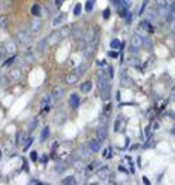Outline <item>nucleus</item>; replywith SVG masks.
Listing matches in <instances>:
<instances>
[{
    "mask_svg": "<svg viewBox=\"0 0 175 185\" xmlns=\"http://www.w3.org/2000/svg\"><path fill=\"white\" fill-rule=\"evenodd\" d=\"M141 43H143V39H141L138 34H134L131 37V48L132 49H137V48H140Z\"/></svg>",
    "mask_w": 175,
    "mask_h": 185,
    "instance_id": "nucleus-1",
    "label": "nucleus"
},
{
    "mask_svg": "<svg viewBox=\"0 0 175 185\" xmlns=\"http://www.w3.org/2000/svg\"><path fill=\"white\" fill-rule=\"evenodd\" d=\"M91 89H92V82H91V80H85V82L80 85V91H81V93H89Z\"/></svg>",
    "mask_w": 175,
    "mask_h": 185,
    "instance_id": "nucleus-2",
    "label": "nucleus"
},
{
    "mask_svg": "<svg viewBox=\"0 0 175 185\" xmlns=\"http://www.w3.org/2000/svg\"><path fill=\"white\" fill-rule=\"evenodd\" d=\"M89 150L92 151V153L100 151V141H98V139H94V141L89 142Z\"/></svg>",
    "mask_w": 175,
    "mask_h": 185,
    "instance_id": "nucleus-3",
    "label": "nucleus"
},
{
    "mask_svg": "<svg viewBox=\"0 0 175 185\" xmlns=\"http://www.w3.org/2000/svg\"><path fill=\"white\" fill-rule=\"evenodd\" d=\"M69 105L72 106V108H77V106L80 105V97L77 96V94H71L69 96Z\"/></svg>",
    "mask_w": 175,
    "mask_h": 185,
    "instance_id": "nucleus-4",
    "label": "nucleus"
},
{
    "mask_svg": "<svg viewBox=\"0 0 175 185\" xmlns=\"http://www.w3.org/2000/svg\"><path fill=\"white\" fill-rule=\"evenodd\" d=\"M52 97L55 99V100H59L60 97H63V88H61V87H54V89H52Z\"/></svg>",
    "mask_w": 175,
    "mask_h": 185,
    "instance_id": "nucleus-5",
    "label": "nucleus"
},
{
    "mask_svg": "<svg viewBox=\"0 0 175 185\" xmlns=\"http://www.w3.org/2000/svg\"><path fill=\"white\" fill-rule=\"evenodd\" d=\"M17 39H18V43H26L28 39H29V35H28L26 33H25V31H18Z\"/></svg>",
    "mask_w": 175,
    "mask_h": 185,
    "instance_id": "nucleus-6",
    "label": "nucleus"
},
{
    "mask_svg": "<svg viewBox=\"0 0 175 185\" xmlns=\"http://www.w3.org/2000/svg\"><path fill=\"white\" fill-rule=\"evenodd\" d=\"M59 39H60V34H59V31H55L52 35H49L46 40H48V43L49 45H54V43H57L59 42Z\"/></svg>",
    "mask_w": 175,
    "mask_h": 185,
    "instance_id": "nucleus-7",
    "label": "nucleus"
},
{
    "mask_svg": "<svg viewBox=\"0 0 175 185\" xmlns=\"http://www.w3.org/2000/svg\"><path fill=\"white\" fill-rule=\"evenodd\" d=\"M77 79H79V74L77 73L75 74H69V76H66V83L68 85H74L77 82Z\"/></svg>",
    "mask_w": 175,
    "mask_h": 185,
    "instance_id": "nucleus-8",
    "label": "nucleus"
},
{
    "mask_svg": "<svg viewBox=\"0 0 175 185\" xmlns=\"http://www.w3.org/2000/svg\"><path fill=\"white\" fill-rule=\"evenodd\" d=\"M65 17H66V14H65V12H60V14H59V16H57V17L54 19V26H59V25H60L61 22H63V20H65Z\"/></svg>",
    "mask_w": 175,
    "mask_h": 185,
    "instance_id": "nucleus-9",
    "label": "nucleus"
},
{
    "mask_svg": "<svg viewBox=\"0 0 175 185\" xmlns=\"http://www.w3.org/2000/svg\"><path fill=\"white\" fill-rule=\"evenodd\" d=\"M140 29H148L149 33H152V26H150V23H149L148 20H143V22H140Z\"/></svg>",
    "mask_w": 175,
    "mask_h": 185,
    "instance_id": "nucleus-10",
    "label": "nucleus"
},
{
    "mask_svg": "<svg viewBox=\"0 0 175 185\" xmlns=\"http://www.w3.org/2000/svg\"><path fill=\"white\" fill-rule=\"evenodd\" d=\"M106 136H108V130H106V128H100V130H98V137H97V139H98V141H105Z\"/></svg>",
    "mask_w": 175,
    "mask_h": 185,
    "instance_id": "nucleus-11",
    "label": "nucleus"
},
{
    "mask_svg": "<svg viewBox=\"0 0 175 185\" xmlns=\"http://www.w3.org/2000/svg\"><path fill=\"white\" fill-rule=\"evenodd\" d=\"M49 102H51V97H49V96H43V97H42V100H40V106H42V108H46V106L49 105Z\"/></svg>",
    "mask_w": 175,
    "mask_h": 185,
    "instance_id": "nucleus-12",
    "label": "nucleus"
},
{
    "mask_svg": "<svg viewBox=\"0 0 175 185\" xmlns=\"http://www.w3.org/2000/svg\"><path fill=\"white\" fill-rule=\"evenodd\" d=\"M9 77H11V79H18V77H20V71H18V68H12L11 73H9Z\"/></svg>",
    "mask_w": 175,
    "mask_h": 185,
    "instance_id": "nucleus-13",
    "label": "nucleus"
},
{
    "mask_svg": "<svg viewBox=\"0 0 175 185\" xmlns=\"http://www.w3.org/2000/svg\"><path fill=\"white\" fill-rule=\"evenodd\" d=\"M80 154H81V157H88L89 154H91V150H89V147H81L80 148Z\"/></svg>",
    "mask_w": 175,
    "mask_h": 185,
    "instance_id": "nucleus-14",
    "label": "nucleus"
},
{
    "mask_svg": "<svg viewBox=\"0 0 175 185\" xmlns=\"http://www.w3.org/2000/svg\"><path fill=\"white\" fill-rule=\"evenodd\" d=\"M48 136H49V128H48V127H45L43 131H42V134H40V139H42V142L46 141V139H48Z\"/></svg>",
    "mask_w": 175,
    "mask_h": 185,
    "instance_id": "nucleus-15",
    "label": "nucleus"
},
{
    "mask_svg": "<svg viewBox=\"0 0 175 185\" xmlns=\"http://www.w3.org/2000/svg\"><path fill=\"white\" fill-rule=\"evenodd\" d=\"M120 46H121V42H120L118 39L111 40V48H112V49H117V48H120Z\"/></svg>",
    "mask_w": 175,
    "mask_h": 185,
    "instance_id": "nucleus-16",
    "label": "nucleus"
},
{
    "mask_svg": "<svg viewBox=\"0 0 175 185\" xmlns=\"http://www.w3.org/2000/svg\"><path fill=\"white\" fill-rule=\"evenodd\" d=\"M31 12H32V16L38 17V16H40V6H38V5H34V6L31 8Z\"/></svg>",
    "mask_w": 175,
    "mask_h": 185,
    "instance_id": "nucleus-17",
    "label": "nucleus"
},
{
    "mask_svg": "<svg viewBox=\"0 0 175 185\" xmlns=\"http://www.w3.org/2000/svg\"><path fill=\"white\" fill-rule=\"evenodd\" d=\"M38 28H40V20L35 19L34 22H32V25H31V31H38Z\"/></svg>",
    "mask_w": 175,
    "mask_h": 185,
    "instance_id": "nucleus-18",
    "label": "nucleus"
},
{
    "mask_svg": "<svg viewBox=\"0 0 175 185\" xmlns=\"http://www.w3.org/2000/svg\"><path fill=\"white\" fill-rule=\"evenodd\" d=\"M46 45H48V40H46V39H43V40H40V42H38V45H37V49H38V51H43V49H45V46H46Z\"/></svg>",
    "mask_w": 175,
    "mask_h": 185,
    "instance_id": "nucleus-19",
    "label": "nucleus"
},
{
    "mask_svg": "<svg viewBox=\"0 0 175 185\" xmlns=\"http://www.w3.org/2000/svg\"><path fill=\"white\" fill-rule=\"evenodd\" d=\"M6 51L11 54H14V51H16V43L14 42H9L8 45H6Z\"/></svg>",
    "mask_w": 175,
    "mask_h": 185,
    "instance_id": "nucleus-20",
    "label": "nucleus"
},
{
    "mask_svg": "<svg viewBox=\"0 0 175 185\" xmlns=\"http://www.w3.org/2000/svg\"><path fill=\"white\" fill-rule=\"evenodd\" d=\"M69 29H71L69 26H63V28L60 29V31H59V34H60V37H65L66 34H69Z\"/></svg>",
    "mask_w": 175,
    "mask_h": 185,
    "instance_id": "nucleus-21",
    "label": "nucleus"
},
{
    "mask_svg": "<svg viewBox=\"0 0 175 185\" xmlns=\"http://www.w3.org/2000/svg\"><path fill=\"white\" fill-rule=\"evenodd\" d=\"M80 14H81V5H75V6H74V16L79 17Z\"/></svg>",
    "mask_w": 175,
    "mask_h": 185,
    "instance_id": "nucleus-22",
    "label": "nucleus"
},
{
    "mask_svg": "<svg viewBox=\"0 0 175 185\" xmlns=\"http://www.w3.org/2000/svg\"><path fill=\"white\" fill-rule=\"evenodd\" d=\"M92 8H94V2H92V0H88L86 5H85V9H86V11H92Z\"/></svg>",
    "mask_w": 175,
    "mask_h": 185,
    "instance_id": "nucleus-23",
    "label": "nucleus"
},
{
    "mask_svg": "<svg viewBox=\"0 0 175 185\" xmlns=\"http://www.w3.org/2000/svg\"><path fill=\"white\" fill-rule=\"evenodd\" d=\"M63 184H75V181H74L72 176H69V177H66V179H63Z\"/></svg>",
    "mask_w": 175,
    "mask_h": 185,
    "instance_id": "nucleus-24",
    "label": "nucleus"
},
{
    "mask_svg": "<svg viewBox=\"0 0 175 185\" xmlns=\"http://www.w3.org/2000/svg\"><path fill=\"white\" fill-rule=\"evenodd\" d=\"M109 16H111V9H105V11H103V19H105V20H108V19H109Z\"/></svg>",
    "mask_w": 175,
    "mask_h": 185,
    "instance_id": "nucleus-25",
    "label": "nucleus"
},
{
    "mask_svg": "<svg viewBox=\"0 0 175 185\" xmlns=\"http://www.w3.org/2000/svg\"><path fill=\"white\" fill-rule=\"evenodd\" d=\"M108 56H109L111 59H117V57H118V53H117V51H109Z\"/></svg>",
    "mask_w": 175,
    "mask_h": 185,
    "instance_id": "nucleus-26",
    "label": "nucleus"
},
{
    "mask_svg": "<svg viewBox=\"0 0 175 185\" xmlns=\"http://www.w3.org/2000/svg\"><path fill=\"white\" fill-rule=\"evenodd\" d=\"M108 173H109V170H108V168H101V170L98 171V174H100V176H101V177H103V176H106Z\"/></svg>",
    "mask_w": 175,
    "mask_h": 185,
    "instance_id": "nucleus-27",
    "label": "nucleus"
},
{
    "mask_svg": "<svg viewBox=\"0 0 175 185\" xmlns=\"http://www.w3.org/2000/svg\"><path fill=\"white\" fill-rule=\"evenodd\" d=\"M92 37H94V33H92V29H91V31L86 34V42H88V43L91 42V39H92Z\"/></svg>",
    "mask_w": 175,
    "mask_h": 185,
    "instance_id": "nucleus-28",
    "label": "nucleus"
},
{
    "mask_svg": "<svg viewBox=\"0 0 175 185\" xmlns=\"http://www.w3.org/2000/svg\"><path fill=\"white\" fill-rule=\"evenodd\" d=\"M86 71V65H80L79 66V71H77V74H81V73H85Z\"/></svg>",
    "mask_w": 175,
    "mask_h": 185,
    "instance_id": "nucleus-29",
    "label": "nucleus"
},
{
    "mask_svg": "<svg viewBox=\"0 0 175 185\" xmlns=\"http://www.w3.org/2000/svg\"><path fill=\"white\" fill-rule=\"evenodd\" d=\"M124 17H126V23H131V22H132V14H131V12H128Z\"/></svg>",
    "mask_w": 175,
    "mask_h": 185,
    "instance_id": "nucleus-30",
    "label": "nucleus"
},
{
    "mask_svg": "<svg viewBox=\"0 0 175 185\" xmlns=\"http://www.w3.org/2000/svg\"><path fill=\"white\" fill-rule=\"evenodd\" d=\"M29 156H31V160H37V153H35V151H31Z\"/></svg>",
    "mask_w": 175,
    "mask_h": 185,
    "instance_id": "nucleus-31",
    "label": "nucleus"
},
{
    "mask_svg": "<svg viewBox=\"0 0 175 185\" xmlns=\"http://www.w3.org/2000/svg\"><path fill=\"white\" fill-rule=\"evenodd\" d=\"M146 5H148V0H144V2H143V6L140 8V16H141V12L144 11V8H146Z\"/></svg>",
    "mask_w": 175,
    "mask_h": 185,
    "instance_id": "nucleus-32",
    "label": "nucleus"
},
{
    "mask_svg": "<svg viewBox=\"0 0 175 185\" xmlns=\"http://www.w3.org/2000/svg\"><path fill=\"white\" fill-rule=\"evenodd\" d=\"M108 71H109V77H112L114 76V68L112 66H108Z\"/></svg>",
    "mask_w": 175,
    "mask_h": 185,
    "instance_id": "nucleus-33",
    "label": "nucleus"
},
{
    "mask_svg": "<svg viewBox=\"0 0 175 185\" xmlns=\"http://www.w3.org/2000/svg\"><path fill=\"white\" fill-rule=\"evenodd\" d=\"M123 85H126V87H128V85H132L131 79H124V80H123Z\"/></svg>",
    "mask_w": 175,
    "mask_h": 185,
    "instance_id": "nucleus-34",
    "label": "nucleus"
},
{
    "mask_svg": "<svg viewBox=\"0 0 175 185\" xmlns=\"http://www.w3.org/2000/svg\"><path fill=\"white\" fill-rule=\"evenodd\" d=\"M97 165H98V162H92V164L89 165V168H91V170H94V168H95Z\"/></svg>",
    "mask_w": 175,
    "mask_h": 185,
    "instance_id": "nucleus-35",
    "label": "nucleus"
},
{
    "mask_svg": "<svg viewBox=\"0 0 175 185\" xmlns=\"http://www.w3.org/2000/svg\"><path fill=\"white\" fill-rule=\"evenodd\" d=\"M111 3H112V5H120L121 0H111Z\"/></svg>",
    "mask_w": 175,
    "mask_h": 185,
    "instance_id": "nucleus-36",
    "label": "nucleus"
},
{
    "mask_svg": "<svg viewBox=\"0 0 175 185\" xmlns=\"http://www.w3.org/2000/svg\"><path fill=\"white\" fill-rule=\"evenodd\" d=\"M6 23V17H0V25H5Z\"/></svg>",
    "mask_w": 175,
    "mask_h": 185,
    "instance_id": "nucleus-37",
    "label": "nucleus"
},
{
    "mask_svg": "<svg viewBox=\"0 0 175 185\" xmlns=\"http://www.w3.org/2000/svg\"><path fill=\"white\" fill-rule=\"evenodd\" d=\"M12 60H14V56H12V57H11L9 60H6V62H5V66H8V65H9V63H11Z\"/></svg>",
    "mask_w": 175,
    "mask_h": 185,
    "instance_id": "nucleus-38",
    "label": "nucleus"
},
{
    "mask_svg": "<svg viewBox=\"0 0 175 185\" xmlns=\"http://www.w3.org/2000/svg\"><path fill=\"white\" fill-rule=\"evenodd\" d=\"M54 3H55V6H60V5H61V0H54Z\"/></svg>",
    "mask_w": 175,
    "mask_h": 185,
    "instance_id": "nucleus-39",
    "label": "nucleus"
},
{
    "mask_svg": "<svg viewBox=\"0 0 175 185\" xmlns=\"http://www.w3.org/2000/svg\"><path fill=\"white\" fill-rule=\"evenodd\" d=\"M143 182H144V184H146V185H149V181H148V177H143Z\"/></svg>",
    "mask_w": 175,
    "mask_h": 185,
    "instance_id": "nucleus-40",
    "label": "nucleus"
},
{
    "mask_svg": "<svg viewBox=\"0 0 175 185\" xmlns=\"http://www.w3.org/2000/svg\"><path fill=\"white\" fill-rule=\"evenodd\" d=\"M174 34H175V29H174Z\"/></svg>",
    "mask_w": 175,
    "mask_h": 185,
    "instance_id": "nucleus-41",
    "label": "nucleus"
}]
</instances>
